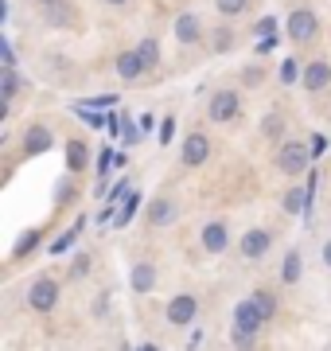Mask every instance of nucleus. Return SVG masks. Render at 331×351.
<instances>
[{
    "label": "nucleus",
    "mask_w": 331,
    "mask_h": 351,
    "mask_svg": "<svg viewBox=\"0 0 331 351\" xmlns=\"http://www.w3.org/2000/svg\"><path fill=\"white\" fill-rule=\"evenodd\" d=\"M27 304H31L36 313H51L55 304H59V281H51V277L31 281V285H27Z\"/></svg>",
    "instance_id": "f257e3e1"
},
{
    "label": "nucleus",
    "mask_w": 331,
    "mask_h": 351,
    "mask_svg": "<svg viewBox=\"0 0 331 351\" xmlns=\"http://www.w3.org/2000/svg\"><path fill=\"white\" fill-rule=\"evenodd\" d=\"M277 168L284 176H300L308 168V149L300 145V141H284L280 152H277Z\"/></svg>",
    "instance_id": "f03ea898"
},
{
    "label": "nucleus",
    "mask_w": 331,
    "mask_h": 351,
    "mask_svg": "<svg viewBox=\"0 0 331 351\" xmlns=\"http://www.w3.org/2000/svg\"><path fill=\"white\" fill-rule=\"evenodd\" d=\"M316 32H319V20L312 16V8H293V16H289V36L296 43H312Z\"/></svg>",
    "instance_id": "7ed1b4c3"
},
{
    "label": "nucleus",
    "mask_w": 331,
    "mask_h": 351,
    "mask_svg": "<svg viewBox=\"0 0 331 351\" xmlns=\"http://www.w3.org/2000/svg\"><path fill=\"white\" fill-rule=\"evenodd\" d=\"M195 313H199V301H195L191 293H179V297L168 301V324L172 328H187L195 320Z\"/></svg>",
    "instance_id": "20e7f679"
},
{
    "label": "nucleus",
    "mask_w": 331,
    "mask_h": 351,
    "mask_svg": "<svg viewBox=\"0 0 331 351\" xmlns=\"http://www.w3.org/2000/svg\"><path fill=\"white\" fill-rule=\"evenodd\" d=\"M207 117H211V121H230V117H238V94H234V90H218V94H211V101H207Z\"/></svg>",
    "instance_id": "39448f33"
},
{
    "label": "nucleus",
    "mask_w": 331,
    "mask_h": 351,
    "mask_svg": "<svg viewBox=\"0 0 331 351\" xmlns=\"http://www.w3.org/2000/svg\"><path fill=\"white\" fill-rule=\"evenodd\" d=\"M211 156V141L203 137V133H187V141H183V149H179V160L187 164V168H199V164Z\"/></svg>",
    "instance_id": "423d86ee"
},
{
    "label": "nucleus",
    "mask_w": 331,
    "mask_h": 351,
    "mask_svg": "<svg viewBox=\"0 0 331 351\" xmlns=\"http://www.w3.org/2000/svg\"><path fill=\"white\" fill-rule=\"evenodd\" d=\"M269 242H273V239H269V230H246L238 250H242L246 262H257V258H265V254H269Z\"/></svg>",
    "instance_id": "0eeeda50"
},
{
    "label": "nucleus",
    "mask_w": 331,
    "mask_h": 351,
    "mask_svg": "<svg viewBox=\"0 0 331 351\" xmlns=\"http://www.w3.org/2000/svg\"><path fill=\"white\" fill-rule=\"evenodd\" d=\"M261 324H265V313L257 308L254 297H250V301H242L238 308H234V328H242V332H257Z\"/></svg>",
    "instance_id": "6e6552de"
},
{
    "label": "nucleus",
    "mask_w": 331,
    "mask_h": 351,
    "mask_svg": "<svg viewBox=\"0 0 331 351\" xmlns=\"http://www.w3.org/2000/svg\"><path fill=\"white\" fill-rule=\"evenodd\" d=\"M55 145V137H51V129H43V125H31L24 133V152L27 156H39V152H47Z\"/></svg>",
    "instance_id": "1a4fd4ad"
},
{
    "label": "nucleus",
    "mask_w": 331,
    "mask_h": 351,
    "mask_svg": "<svg viewBox=\"0 0 331 351\" xmlns=\"http://www.w3.org/2000/svg\"><path fill=\"white\" fill-rule=\"evenodd\" d=\"M144 71H148V66H144V59H140V51H121V55H117V75L125 78V82L140 78Z\"/></svg>",
    "instance_id": "9d476101"
},
{
    "label": "nucleus",
    "mask_w": 331,
    "mask_h": 351,
    "mask_svg": "<svg viewBox=\"0 0 331 351\" xmlns=\"http://www.w3.org/2000/svg\"><path fill=\"white\" fill-rule=\"evenodd\" d=\"M226 242H230L226 223H207L203 226V250L207 254H222V250H226Z\"/></svg>",
    "instance_id": "9b49d317"
},
{
    "label": "nucleus",
    "mask_w": 331,
    "mask_h": 351,
    "mask_svg": "<svg viewBox=\"0 0 331 351\" xmlns=\"http://www.w3.org/2000/svg\"><path fill=\"white\" fill-rule=\"evenodd\" d=\"M300 82H304L308 94H312V90H323V86L331 82V66H328V63H312L304 75H300Z\"/></svg>",
    "instance_id": "f8f14e48"
},
{
    "label": "nucleus",
    "mask_w": 331,
    "mask_h": 351,
    "mask_svg": "<svg viewBox=\"0 0 331 351\" xmlns=\"http://www.w3.org/2000/svg\"><path fill=\"white\" fill-rule=\"evenodd\" d=\"M133 289H137V293H153L156 289V265L153 262H137L133 265Z\"/></svg>",
    "instance_id": "ddd939ff"
},
{
    "label": "nucleus",
    "mask_w": 331,
    "mask_h": 351,
    "mask_svg": "<svg viewBox=\"0 0 331 351\" xmlns=\"http://www.w3.org/2000/svg\"><path fill=\"white\" fill-rule=\"evenodd\" d=\"M172 219H176V203L172 199H153L148 203V223L153 226H168Z\"/></svg>",
    "instance_id": "4468645a"
},
{
    "label": "nucleus",
    "mask_w": 331,
    "mask_h": 351,
    "mask_svg": "<svg viewBox=\"0 0 331 351\" xmlns=\"http://www.w3.org/2000/svg\"><path fill=\"white\" fill-rule=\"evenodd\" d=\"M176 36H179V43H195V39H199V20H195L191 12H183L176 20Z\"/></svg>",
    "instance_id": "2eb2a0df"
},
{
    "label": "nucleus",
    "mask_w": 331,
    "mask_h": 351,
    "mask_svg": "<svg viewBox=\"0 0 331 351\" xmlns=\"http://www.w3.org/2000/svg\"><path fill=\"white\" fill-rule=\"evenodd\" d=\"M86 160H90L86 145H82V141H70V145H66V168H70V172H82Z\"/></svg>",
    "instance_id": "dca6fc26"
},
{
    "label": "nucleus",
    "mask_w": 331,
    "mask_h": 351,
    "mask_svg": "<svg viewBox=\"0 0 331 351\" xmlns=\"http://www.w3.org/2000/svg\"><path fill=\"white\" fill-rule=\"evenodd\" d=\"M250 297H254V301H257V308L265 313V320H273V313H277V297H273L269 289H254Z\"/></svg>",
    "instance_id": "f3484780"
},
{
    "label": "nucleus",
    "mask_w": 331,
    "mask_h": 351,
    "mask_svg": "<svg viewBox=\"0 0 331 351\" xmlns=\"http://www.w3.org/2000/svg\"><path fill=\"white\" fill-rule=\"evenodd\" d=\"M280 281H284V285H296V281H300V254H289V258H284V269H280Z\"/></svg>",
    "instance_id": "a211bd4d"
},
{
    "label": "nucleus",
    "mask_w": 331,
    "mask_h": 351,
    "mask_svg": "<svg viewBox=\"0 0 331 351\" xmlns=\"http://www.w3.org/2000/svg\"><path fill=\"white\" fill-rule=\"evenodd\" d=\"M137 51H140V59H144V66H148V71L160 63V43H156V39H140Z\"/></svg>",
    "instance_id": "6ab92c4d"
},
{
    "label": "nucleus",
    "mask_w": 331,
    "mask_h": 351,
    "mask_svg": "<svg viewBox=\"0 0 331 351\" xmlns=\"http://www.w3.org/2000/svg\"><path fill=\"white\" fill-rule=\"evenodd\" d=\"M261 133H265V137H280V133H284V117H280V113H269Z\"/></svg>",
    "instance_id": "aec40b11"
},
{
    "label": "nucleus",
    "mask_w": 331,
    "mask_h": 351,
    "mask_svg": "<svg viewBox=\"0 0 331 351\" xmlns=\"http://www.w3.org/2000/svg\"><path fill=\"white\" fill-rule=\"evenodd\" d=\"M246 4H250V0H215V8L222 16H238V12H246Z\"/></svg>",
    "instance_id": "412c9836"
},
{
    "label": "nucleus",
    "mask_w": 331,
    "mask_h": 351,
    "mask_svg": "<svg viewBox=\"0 0 331 351\" xmlns=\"http://www.w3.org/2000/svg\"><path fill=\"white\" fill-rule=\"evenodd\" d=\"M16 86H20V78H16V71H12V66H4V106L12 101Z\"/></svg>",
    "instance_id": "4be33fe9"
},
{
    "label": "nucleus",
    "mask_w": 331,
    "mask_h": 351,
    "mask_svg": "<svg viewBox=\"0 0 331 351\" xmlns=\"http://www.w3.org/2000/svg\"><path fill=\"white\" fill-rule=\"evenodd\" d=\"M133 211H137V195H129V199H125V207L117 211V226H125L129 219H133Z\"/></svg>",
    "instance_id": "5701e85b"
},
{
    "label": "nucleus",
    "mask_w": 331,
    "mask_h": 351,
    "mask_svg": "<svg viewBox=\"0 0 331 351\" xmlns=\"http://www.w3.org/2000/svg\"><path fill=\"white\" fill-rule=\"evenodd\" d=\"M78 230H82V223H75V230H66V234H63V239H59V242H55L51 250H55V254H63L66 246H70V242H75V234H78Z\"/></svg>",
    "instance_id": "b1692460"
},
{
    "label": "nucleus",
    "mask_w": 331,
    "mask_h": 351,
    "mask_svg": "<svg viewBox=\"0 0 331 351\" xmlns=\"http://www.w3.org/2000/svg\"><path fill=\"white\" fill-rule=\"evenodd\" d=\"M215 47H218V51H230V47H234V36H230L226 27H222V32H215Z\"/></svg>",
    "instance_id": "393cba45"
},
{
    "label": "nucleus",
    "mask_w": 331,
    "mask_h": 351,
    "mask_svg": "<svg viewBox=\"0 0 331 351\" xmlns=\"http://www.w3.org/2000/svg\"><path fill=\"white\" fill-rule=\"evenodd\" d=\"M36 242H39V230H31V234H24V239H20V246H16V254H27L31 246H36Z\"/></svg>",
    "instance_id": "a878e982"
},
{
    "label": "nucleus",
    "mask_w": 331,
    "mask_h": 351,
    "mask_svg": "<svg viewBox=\"0 0 331 351\" xmlns=\"http://www.w3.org/2000/svg\"><path fill=\"white\" fill-rule=\"evenodd\" d=\"M280 82H296V63L293 59H284V66H280Z\"/></svg>",
    "instance_id": "bb28decb"
},
{
    "label": "nucleus",
    "mask_w": 331,
    "mask_h": 351,
    "mask_svg": "<svg viewBox=\"0 0 331 351\" xmlns=\"http://www.w3.org/2000/svg\"><path fill=\"white\" fill-rule=\"evenodd\" d=\"M242 82H246V86H257V82H261V71H257V66H246V71H242Z\"/></svg>",
    "instance_id": "cd10ccee"
},
{
    "label": "nucleus",
    "mask_w": 331,
    "mask_h": 351,
    "mask_svg": "<svg viewBox=\"0 0 331 351\" xmlns=\"http://www.w3.org/2000/svg\"><path fill=\"white\" fill-rule=\"evenodd\" d=\"M234 343H238V348H250V343H254V332H242V328H234Z\"/></svg>",
    "instance_id": "c85d7f7f"
},
{
    "label": "nucleus",
    "mask_w": 331,
    "mask_h": 351,
    "mask_svg": "<svg viewBox=\"0 0 331 351\" xmlns=\"http://www.w3.org/2000/svg\"><path fill=\"white\" fill-rule=\"evenodd\" d=\"M277 47V36H273V32H269V36H261V43H257V51H273Z\"/></svg>",
    "instance_id": "c756f323"
},
{
    "label": "nucleus",
    "mask_w": 331,
    "mask_h": 351,
    "mask_svg": "<svg viewBox=\"0 0 331 351\" xmlns=\"http://www.w3.org/2000/svg\"><path fill=\"white\" fill-rule=\"evenodd\" d=\"M273 27H277V20H273V16H269V20H261V24H257V36H269V32H273Z\"/></svg>",
    "instance_id": "7c9ffc66"
},
{
    "label": "nucleus",
    "mask_w": 331,
    "mask_h": 351,
    "mask_svg": "<svg viewBox=\"0 0 331 351\" xmlns=\"http://www.w3.org/2000/svg\"><path fill=\"white\" fill-rule=\"evenodd\" d=\"M82 106H114V94H105V98H94V101H82Z\"/></svg>",
    "instance_id": "2f4dec72"
},
{
    "label": "nucleus",
    "mask_w": 331,
    "mask_h": 351,
    "mask_svg": "<svg viewBox=\"0 0 331 351\" xmlns=\"http://www.w3.org/2000/svg\"><path fill=\"white\" fill-rule=\"evenodd\" d=\"M323 265H328V269H331V239L323 242Z\"/></svg>",
    "instance_id": "473e14b6"
},
{
    "label": "nucleus",
    "mask_w": 331,
    "mask_h": 351,
    "mask_svg": "<svg viewBox=\"0 0 331 351\" xmlns=\"http://www.w3.org/2000/svg\"><path fill=\"white\" fill-rule=\"evenodd\" d=\"M105 4H125V0H105Z\"/></svg>",
    "instance_id": "72a5a7b5"
},
{
    "label": "nucleus",
    "mask_w": 331,
    "mask_h": 351,
    "mask_svg": "<svg viewBox=\"0 0 331 351\" xmlns=\"http://www.w3.org/2000/svg\"><path fill=\"white\" fill-rule=\"evenodd\" d=\"M39 4H55V0H39Z\"/></svg>",
    "instance_id": "f704fd0d"
}]
</instances>
